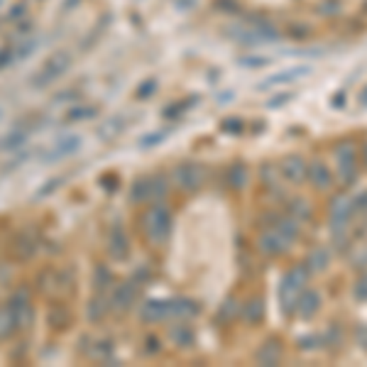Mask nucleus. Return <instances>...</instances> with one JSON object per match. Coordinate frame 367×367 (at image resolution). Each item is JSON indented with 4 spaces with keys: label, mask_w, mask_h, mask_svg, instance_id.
Here are the masks:
<instances>
[{
    "label": "nucleus",
    "mask_w": 367,
    "mask_h": 367,
    "mask_svg": "<svg viewBox=\"0 0 367 367\" xmlns=\"http://www.w3.org/2000/svg\"><path fill=\"white\" fill-rule=\"evenodd\" d=\"M279 174H282L289 184H304L309 179V162L301 154H287V157L282 159Z\"/></svg>",
    "instance_id": "obj_16"
},
{
    "label": "nucleus",
    "mask_w": 367,
    "mask_h": 367,
    "mask_svg": "<svg viewBox=\"0 0 367 367\" xmlns=\"http://www.w3.org/2000/svg\"><path fill=\"white\" fill-rule=\"evenodd\" d=\"M61 184H64V177L49 179V182H44L42 186H39V191H37V194L32 196V199H35V201H39V199H46V196H49V194H54V191L59 189Z\"/></svg>",
    "instance_id": "obj_39"
},
{
    "label": "nucleus",
    "mask_w": 367,
    "mask_h": 367,
    "mask_svg": "<svg viewBox=\"0 0 367 367\" xmlns=\"http://www.w3.org/2000/svg\"><path fill=\"white\" fill-rule=\"evenodd\" d=\"M106 252L113 262H127L132 252V242L130 235L123 225H111L108 230V240H106Z\"/></svg>",
    "instance_id": "obj_11"
},
{
    "label": "nucleus",
    "mask_w": 367,
    "mask_h": 367,
    "mask_svg": "<svg viewBox=\"0 0 367 367\" xmlns=\"http://www.w3.org/2000/svg\"><path fill=\"white\" fill-rule=\"evenodd\" d=\"M306 76H311V66L306 64H297L289 66V69H279L275 74H270L265 81H260V89H279V86H292L304 81Z\"/></svg>",
    "instance_id": "obj_13"
},
{
    "label": "nucleus",
    "mask_w": 367,
    "mask_h": 367,
    "mask_svg": "<svg viewBox=\"0 0 367 367\" xmlns=\"http://www.w3.org/2000/svg\"><path fill=\"white\" fill-rule=\"evenodd\" d=\"M79 149H81V137L79 135H69V137H61L42 159L46 164H56V162H61V159L74 157Z\"/></svg>",
    "instance_id": "obj_19"
},
{
    "label": "nucleus",
    "mask_w": 367,
    "mask_h": 367,
    "mask_svg": "<svg viewBox=\"0 0 367 367\" xmlns=\"http://www.w3.org/2000/svg\"><path fill=\"white\" fill-rule=\"evenodd\" d=\"M98 116V106H91V103H76L66 111L64 123H84V120H93Z\"/></svg>",
    "instance_id": "obj_32"
},
{
    "label": "nucleus",
    "mask_w": 367,
    "mask_h": 367,
    "mask_svg": "<svg viewBox=\"0 0 367 367\" xmlns=\"http://www.w3.org/2000/svg\"><path fill=\"white\" fill-rule=\"evenodd\" d=\"M71 98H74V101H76V98H79V93L71 91V89H66L64 93H59V96H54V101H51V103H64V101H71Z\"/></svg>",
    "instance_id": "obj_50"
},
{
    "label": "nucleus",
    "mask_w": 367,
    "mask_h": 367,
    "mask_svg": "<svg viewBox=\"0 0 367 367\" xmlns=\"http://www.w3.org/2000/svg\"><path fill=\"white\" fill-rule=\"evenodd\" d=\"M309 277H311V272H309L306 265H294L279 282V306L287 316L297 311L299 297L309 287Z\"/></svg>",
    "instance_id": "obj_5"
},
{
    "label": "nucleus",
    "mask_w": 367,
    "mask_h": 367,
    "mask_svg": "<svg viewBox=\"0 0 367 367\" xmlns=\"http://www.w3.org/2000/svg\"><path fill=\"white\" fill-rule=\"evenodd\" d=\"M360 106L367 108V89H365L363 93H360Z\"/></svg>",
    "instance_id": "obj_52"
},
{
    "label": "nucleus",
    "mask_w": 367,
    "mask_h": 367,
    "mask_svg": "<svg viewBox=\"0 0 367 367\" xmlns=\"http://www.w3.org/2000/svg\"><path fill=\"white\" fill-rule=\"evenodd\" d=\"M282 358H284V348L277 338L265 340L255 353V363L262 365V367H275V365L282 363Z\"/></svg>",
    "instance_id": "obj_25"
},
{
    "label": "nucleus",
    "mask_w": 367,
    "mask_h": 367,
    "mask_svg": "<svg viewBox=\"0 0 367 367\" xmlns=\"http://www.w3.org/2000/svg\"><path fill=\"white\" fill-rule=\"evenodd\" d=\"M111 316V294H103V292H93L89 309H86V318L89 323H103L106 318Z\"/></svg>",
    "instance_id": "obj_23"
},
{
    "label": "nucleus",
    "mask_w": 367,
    "mask_h": 367,
    "mask_svg": "<svg viewBox=\"0 0 367 367\" xmlns=\"http://www.w3.org/2000/svg\"><path fill=\"white\" fill-rule=\"evenodd\" d=\"M223 127L225 132H240V127H242V120H237V118H232V120H223Z\"/></svg>",
    "instance_id": "obj_49"
},
{
    "label": "nucleus",
    "mask_w": 367,
    "mask_h": 367,
    "mask_svg": "<svg viewBox=\"0 0 367 367\" xmlns=\"http://www.w3.org/2000/svg\"><path fill=\"white\" fill-rule=\"evenodd\" d=\"M225 184H228L230 191H245L247 184H250V169L245 167L242 162H235L232 167H228V172H225Z\"/></svg>",
    "instance_id": "obj_26"
},
{
    "label": "nucleus",
    "mask_w": 367,
    "mask_h": 367,
    "mask_svg": "<svg viewBox=\"0 0 367 367\" xmlns=\"http://www.w3.org/2000/svg\"><path fill=\"white\" fill-rule=\"evenodd\" d=\"M206 177H209V172L199 162H182L172 169V182L184 194H196L199 189H204Z\"/></svg>",
    "instance_id": "obj_9"
},
{
    "label": "nucleus",
    "mask_w": 367,
    "mask_h": 367,
    "mask_svg": "<svg viewBox=\"0 0 367 367\" xmlns=\"http://www.w3.org/2000/svg\"><path fill=\"white\" fill-rule=\"evenodd\" d=\"M71 64H74V56H71L69 49L51 51V54L42 61V66H39V69L35 71L32 76H30V86H32L35 91L49 89L54 81H59L61 76H64L66 71L71 69Z\"/></svg>",
    "instance_id": "obj_4"
},
{
    "label": "nucleus",
    "mask_w": 367,
    "mask_h": 367,
    "mask_svg": "<svg viewBox=\"0 0 367 367\" xmlns=\"http://www.w3.org/2000/svg\"><path fill=\"white\" fill-rule=\"evenodd\" d=\"M169 306H172V318H196L201 313V306L194 301V299H186V297H179V299H169Z\"/></svg>",
    "instance_id": "obj_27"
},
{
    "label": "nucleus",
    "mask_w": 367,
    "mask_h": 367,
    "mask_svg": "<svg viewBox=\"0 0 367 367\" xmlns=\"http://www.w3.org/2000/svg\"><path fill=\"white\" fill-rule=\"evenodd\" d=\"M292 247H294L292 242H289L284 235H279L275 228H270V225L257 235V250H260L265 257H272V260L284 257Z\"/></svg>",
    "instance_id": "obj_12"
},
{
    "label": "nucleus",
    "mask_w": 367,
    "mask_h": 367,
    "mask_svg": "<svg viewBox=\"0 0 367 367\" xmlns=\"http://www.w3.org/2000/svg\"><path fill=\"white\" fill-rule=\"evenodd\" d=\"M167 335H169V340H172V345H177L179 350H189L196 345L194 325H191L189 321H184V318H177L174 323H169Z\"/></svg>",
    "instance_id": "obj_17"
},
{
    "label": "nucleus",
    "mask_w": 367,
    "mask_h": 367,
    "mask_svg": "<svg viewBox=\"0 0 367 367\" xmlns=\"http://www.w3.org/2000/svg\"><path fill=\"white\" fill-rule=\"evenodd\" d=\"M240 64L242 66H250V69H257V66H267V64H270V59H265V56H242Z\"/></svg>",
    "instance_id": "obj_44"
},
{
    "label": "nucleus",
    "mask_w": 367,
    "mask_h": 367,
    "mask_svg": "<svg viewBox=\"0 0 367 367\" xmlns=\"http://www.w3.org/2000/svg\"><path fill=\"white\" fill-rule=\"evenodd\" d=\"M309 182L316 191H328L333 189V172L323 159H311L309 162Z\"/></svg>",
    "instance_id": "obj_21"
},
{
    "label": "nucleus",
    "mask_w": 367,
    "mask_h": 367,
    "mask_svg": "<svg viewBox=\"0 0 367 367\" xmlns=\"http://www.w3.org/2000/svg\"><path fill=\"white\" fill-rule=\"evenodd\" d=\"M330 265V250L328 247H313L306 257V267L311 275H321V272L328 270Z\"/></svg>",
    "instance_id": "obj_29"
},
{
    "label": "nucleus",
    "mask_w": 367,
    "mask_h": 367,
    "mask_svg": "<svg viewBox=\"0 0 367 367\" xmlns=\"http://www.w3.org/2000/svg\"><path fill=\"white\" fill-rule=\"evenodd\" d=\"M37 292L54 301H66L76 297V267H44L35 282Z\"/></svg>",
    "instance_id": "obj_2"
},
{
    "label": "nucleus",
    "mask_w": 367,
    "mask_h": 367,
    "mask_svg": "<svg viewBox=\"0 0 367 367\" xmlns=\"http://www.w3.org/2000/svg\"><path fill=\"white\" fill-rule=\"evenodd\" d=\"M42 247V230L37 225H25L10 237L8 242V255L15 262H30Z\"/></svg>",
    "instance_id": "obj_6"
},
{
    "label": "nucleus",
    "mask_w": 367,
    "mask_h": 367,
    "mask_svg": "<svg viewBox=\"0 0 367 367\" xmlns=\"http://www.w3.org/2000/svg\"><path fill=\"white\" fill-rule=\"evenodd\" d=\"M79 3H81V0H64V5H61V13H69V10L76 8Z\"/></svg>",
    "instance_id": "obj_51"
},
{
    "label": "nucleus",
    "mask_w": 367,
    "mask_h": 367,
    "mask_svg": "<svg viewBox=\"0 0 367 367\" xmlns=\"http://www.w3.org/2000/svg\"><path fill=\"white\" fill-rule=\"evenodd\" d=\"M265 299L262 297H252L245 301V306H242V318H245L250 325H260L262 321H265Z\"/></svg>",
    "instance_id": "obj_28"
},
{
    "label": "nucleus",
    "mask_w": 367,
    "mask_h": 367,
    "mask_svg": "<svg viewBox=\"0 0 367 367\" xmlns=\"http://www.w3.org/2000/svg\"><path fill=\"white\" fill-rule=\"evenodd\" d=\"M116 287V277L108 270L106 265H96L93 267V292H103L111 294V289Z\"/></svg>",
    "instance_id": "obj_31"
},
{
    "label": "nucleus",
    "mask_w": 367,
    "mask_h": 367,
    "mask_svg": "<svg viewBox=\"0 0 367 367\" xmlns=\"http://www.w3.org/2000/svg\"><path fill=\"white\" fill-rule=\"evenodd\" d=\"M137 228L142 232L144 242L152 247H164L172 237L174 216L164 201H152L144 206V211L137 218Z\"/></svg>",
    "instance_id": "obj_1"
},
{
    "label": "nucleus",
    "mask_w": 367,
    "mask_h": 367,
    "mask_svg": "<svg viewBox=\"0 0 367 367\" xmlns=\"http://www.w3.org/2000/svg\"><path fill=\"white\" fill-rule=\"evenodd\" d=\"M10 309H13L15 323H18V333H30L35 325V318H37V311H35V297L32 289L27 284H20L8 299Z\"/></svg>",
    "instance_id": "obj_7"
},
{
    "label": "nucleus",
    "mask_w": 367,
    "mask_h": 367,
    "mask_svg": "<svg viewBox=\"0 0 367 367\" xmlns=\"http://www.w3.org/2000/svg\"><path fill=\"white\" fill-rule=\"evenodd\" d=\"M154 91H157V79H144L142 84L137 86L135 98L137 101H147V98L154 96Z\"/></svg>",
    "instance_id": "obj_38"
},
{
    "label": "nucleus",
    "mask_w": 367,
    "mask_h": 367,
    "mask_svg": "<svg viewBox=\"0 0 367 367\" xmlns=\"http://www.w3.org/2000/svg\"><path fill=\"white\" fill-rule=\"evenodd\" d=\"M35 46H37V42H35V39H27V42H25V44L15 46V61H23V59H27V56L35 51Z\"/></svg>",
    "instance_id": "obj_41"
},
{
    "label": "nucleus",
    "mask_w": 367,
    "mask_h": 367,
    "mask_svg": "<svg viewBox=\"0 0 367 367\" xmlns=\"http://www.w3.org/2000/svg\"><path fill=\"white\" fill-rule=\"evenodd\" d=\"M335 167H338V179L345 186L355 184L360 174V162H358V152H355L353 142H343L335 147Z\"/></svg>",
    "instance_id": "obj_10"
},
{
    "label": "nucleus",
    "mask_w": 367,
    "mask_h": 367,
    "mask_svg": "<svg viewBox=\"0 0 367 367\" xmlns=\"http://www.w3.org/2000/svg\"><path fill=\"white\" fill-rule=\"evenodd\" d=\"M355 216H365L367 213V194L355 196Z\"/></svg>",
    "instance_id": "obj_48"
},
{
    "label": "nucleus",
    "mask_w": 367,
    "mask_h": 367,
    "mask_svg": "<svg viewBox=\"0 0 367 367\" xmlns=\"http://www.w3.org/2000/svg\"><path fill=\"white\" fill-rule=\"evenodd\" d=\"M13 335H18V323H15L10 304L5 301V304H0V343L10 340Z\"/></svg>",
    "instance_id": "obj_30"
},
{
    "label": "nucleus",
    "mask_w": 367,
    "mask_h": 367,
    "mask_svg": "<svg viewBox=\"0 0 367 367\" xmlns=\"http://www.w3.org/2000/svg\"><path fill=\"white\" fill-rule=\"evenodd\" d=\"M13 61H15V46H10V44L0 46V71L8 69Z\"/></svg>",
    "instance_id": "obj_42"
},
{
    "label": "nucleus",
    "mask_w": 367,
    "mask_h": 367,
    "mask_svg": "<svg viewBox=\"0 0 367 367\" xmlns=\"http://www.w3.org/2000/svg\"><path fill=\"white\" fill-rule=\"evenodd\" d=\"M287 213L294 216L297 220H306L311 218V204L306 199H301V196H292L287 201Z\"/></svg>",
    "instance_id": "obj_34"
},
{
    "label": "nucleus",
    "mask_w": 367,
    "mask_h": 367,
    "mask_svg": "<svg viewBox=\"0 0 367 367\" xmlns=\"http://www.w3.org/2000/svg\"><path fill=\"white\" fill-rule=\"evenodd\" d=\"M144 345H147V348H144V353H147V355H157L159 350H162V345H159V338H154V335H147V338H144Z\"/></svg>",
    "instance_id": "obj_46"
},
{
    "label": "nucleus",
    "mask_w": 367,
    "mask_h": 367,
    "mask_svg": "<svg viewBox=\"0 0 367 367\" xmlns=\"http://www.w3.org/2000/svg\"><path fill=\"white\" fill-rule=\"evenodd\" d=\"M365 164H367V147H365Z\"/></svg>",
    "instance_id": "obj_53"
},
{
    "label": "nucleus",
    "mask_w": 367,
    "mask_h": 367,
    "mask_svg": "<svg viewBox=\"0 0 367 367\" xmlns=\"http://www.w3.org/2000/svg\"><path fill=\"white\" fill-rule=\"evenodd\" d=\"M355 343H358L363 350H367V323L355 328Z\"/></svg>",
    "instance_id": "obj_47"
},
{
    "label": "nucleus",
    "mask_w": 367,
    "mask_h": 367,
    "mask_svg": "<svg viewBox=\"0 0 367 367\" xmlns=\"http://www.w3.org/2000/svg\"><path fill=\"white\" fill-rule=\"evenodd\" d=\"M172 132H174V130H169V127H159L157 132H149V135H144L142 139H139V149H152V147H157V144H162L164 139L172 135Z\"/></svg>",
    "instance_id": "obj_36"
},
{
    "label": "nucleus",
    "mask_w": 367,
    "mask_h": 367,
    "mask_svg": "<svg viewBox=\"0 0 367 367\" xmlns=\"http://www.w3.org/2000/svg\"><path fill=\"white\" fill-rule=\"evenodd\" d=\"M130 201L132 204H149L152 201V184H149V174L147 177H139L130 186Z\"/></svg>",
    "instance_id": "obj_33"
},
{
    "label": "nucleus",
    "mask_w": 367,
    "mask_h": 367,
    "mask_svg": "<svg viewBox=\"0 0 367 367\" xmlns=\"http://www.w3.org/2000/svg\"><path fill=\"white\" fill-rule=\"evenodd\" d=\"M32 130H35V123H30V118H25L8 135L0 137V152H20V149L25 147V142L30 139V135H32Z\"/></svg>",
    "instance_id": "obj_14"
},
{
    "label": "nucleus",
    "mask_w": 367,
    "mask_h": 367,
    "mask_svg": "<svg viewBox=\"0 0 367 367\" xmlns=\"http://www.w3.org/2000/svg\"><path fill=\"white\" fill-rule=\"evenodd\" d=\"M27 10H30V5H27V0H20V3H15L13 8H10V13H8V23H23V20H27Z\"/></svg>",
    "instance_id": "obj_37"
},
{
    "label": "nucleus",
    "mask_w": 367,
    "mask_h": 367,
    "mask_svg": "<svg viewBox=\"0 0 367 367\" xmlns=\"http://www.w3.org/2000/svg\"><path fill=\"white\" fill-rule=\"evenodd\" d=\"M172 318V306H169V299H149L139 306V321L154 325Z\"/></svg>",
    "instance_id": "obj_15"
},
{
    "label": "nucleus",
    "mask_w": 367,
    "mask_h": 367,
    "mask_svg": "<svg viewBox=\"0 0 367 367\" xmlns=\"http://www.w3.org/2000/svg\"><path fill=\"white\" fill-rule=\"evenodd\" d=\"M355 218H358V216H355V201L350 199L348 194H338L330 201V209H328L330 237H333V245L338 247V250L348 247L350 223H353Z\"/></svg>",
    "instance_id": "obj_3"
},
{
    "label": "nucleus",
    "mask_w": 367,
    "mask_h": 367,
    "mask_svg": "<svg viewBox=\"0 0 367 367\" xmlns=\"http://www.w3.org/2000/svg\"><path fill=\"white\" fill-rule=\"evenodd\" d=\"M79 350L89 360H96V363H111L113 355H116V340L113 338H93L89 348H86V345H79Z\"/></svg>",
    "instance_id": "obj_20"
},
{
    "label": "nucleus",
    "mask_w": 367,
    "mask_h": 367,
    "mask_svg": "<svg viewBox=\"0 0 367 367\" xmlns=\"http://www.w3.org/2000/svg\"><path fill=\"white\" fill-rule=\"evenodd\" d=\"M101 135L103 137H116V135H120L123 132V118H116V120H108L106 125L101 127Z\"/></svg>",
    "instance_id": "obj_40"
},
{
    "label": "nucleus",
    "mask_w": 367,
    "mask_h": 367,
    "mask_svg": "<svg viewBox=\"0 0 367 367\" xmlns=\"http://www.w3.org/2000/svg\"><path fill=\"white\" fill-rule=\"evenodd\" d=\"M292 98H294V93H277V96H272L265 106L270 108V111H277V108H282L284 103H289Z\"/></svg>",
    "instance_id": "obj_43"
},
{
    "label": "nucleus",
    "mask_w": 367,
    "mask_h": 367,
    "mask_svg": "<svg viewBox=\"0 0 367 367\" xmlns=\"http://www.w3.org/2000/svg\"><path fill=\"white\" fill-rule=\"evenodd\" d=\"M199 103V98H191V96H186V98H179V101H174V103H169L167 108H164V118H179V116H184V113H189L191 108Z\"/></svg>",
    "instance_id": "obj_35"
},
{
    "label": "nucleus",
    "mask_w": 367,
    "mask_h": 367,
    "mask_svg": "<svg viewBox=\"0 0 367 367\" xmlns=\"http://www.w3.org/2000/svg\"><path fill=\"white\" fill-rule=\"evenodd\" d=\"M355 299H360V301H367V275H363L355 282Z\"/></svg>",
    "instance_id": "obj_45"
},
{
    "label": "nucleus",
    "mask_w": 367,
    "mask_h": 367,
    "mask_svg": "<svg viewBox=\"0 0 367 367\" xmlns=\"http://www.w3.org/2000/svg\"><path fill=\"white\" fill-rule=\"evenodd\" d=\"M272 223H270V228H275L279 235H284L287 237L292 245H297L299 242V237H301V220H297L294 216H289V213H284V216H272Z\"/></svg>",
    "instance_id": "obj_22"
},
{
    "label": "nucleus",
    "mask_w": 367,
    "mask_h": 367,
    "mask_svg": "<svg viewBox=\"0 0 367 367\" xmlns=\"http://www.w3.org/2000/svg\"><path fill=\"white\" fill-rule=\"evenodd\" d=\"M323 306V299L321 294L316 292V289H304V294L299 297V304H297V316L304 318V321H309V318H313L318 311H321Z\"/></svg>",
    "instance_id": "obj_24"
},
{
    "label": "nucleus",
    "mask_w": 367,
    "mask_h": 367,
    "mask_svg": "<svg viewBox=\"0 0 367 367\" xmlns=\"http://www.w3.org/2000/svg\"><path fill=\"white\" fill-rule=\"evenodd\" d=\"M139 292H142V282L137 277L123 279L111 289V313L116 316H125L132 311V306L137 304Z\"/></svg>",
    "instance_id": "obj_8"
},
{
    "label": "nucleus",
    "mask_w": 367,
    "mask_h": 367,
    "mask_svg": "<svg viewBox=\"0 0 367 367\" xmlns=\"http://www.w3.org/2000/svg\"><path fill=\"white\" fill-rule=\"evenodd\" d=\"M71 323H74V313H71V309L66 306L64 301H51L49 311H46V325H49V330H54V333H64V330L71 328Z\"/></svg>",
    "instance_id": "obj_18"
}]
</instances>
